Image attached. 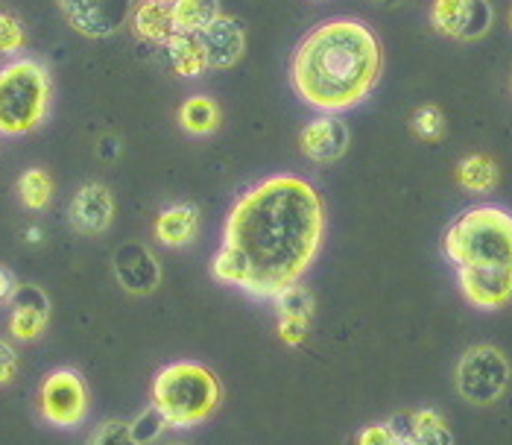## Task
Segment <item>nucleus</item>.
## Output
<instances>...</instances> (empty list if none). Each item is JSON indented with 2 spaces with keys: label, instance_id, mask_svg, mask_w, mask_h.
<instances>
[{
  "label": "nucleus",
  "instance_id": "1",
  "mask_svg": "<svg viewBox=\"0 0 512 445\" xmlns=\"http://www.w3.org/2000/svg\"><path fill=\"white\" fill-rule=\"evenodd\" d=\"M325 238V203L296 173H273L232 205L211 276L255 299H273L316 261Z\"/></svg>",
  "mask_w": 512,
  "mask_h": 445
},
{
  "label": "nucleus",
  "instance_id": "2",
  "mask_svg": "<svg viewBox=\"0 0 512 445\" xmlns=\"http://www.w3.org/2000/svg\"><path fill=\"white\" fill-rule=\"evenodd\" d=\"M384 50L357 18H328L308 30L290 56V88L319 115L360 106L381 80Z\"/></svg>",
  "mask_w": 512,
  "mask_h": 445
},
{
  "label": "nucleus",
  "instance_id": "3",
  "mask_svg": "<svg viewBox=\"0 0 512 445\" xmlns=\"http://www.w3.org/2000/svg\"><path fill=\"white\" fill-rule=\"evenodd\" d=\"M460 290L474 308L495 311L512 299V214L498 205L463 211L442 238Z\"/></svg>",
  "mask_w": 512,
  "mask_h": 445
},
{
  "label": "nucleus",
  "instance_id": "4",
  "mask_svg": "<svg viewBox=\"0 0 512 445\" xmlns=\"http://www.w3.org/2000/svg\"><path fill=\"white\" fill-rule=\"evenodd\" d=\"M50 103L53 80L44 62L21 56L0 68V135L36 132L50 115Z\"/></svg>",
  "mask_w": 512,
  "mask_h": 445
},
{
  "label": "nucleus",
  "instance_id": "5",
  "mask_svg": "<svg viewBox=\"0 0 512 445\" xmlns=\"http://www.w3.org/2000/svg\"><path fill=\"white\" fill-rule=\"evenodd\" d=\"M220 402V384L208 366L194 361L164 366L153 384V405L170 428H194L205 422Z\"/></svg>",
  "mask_w": 512,
  "mask_h": 445
},
{
  "label": "nucleus",
  "instance_id": "6",
  "mask_svg": "<svg viewBox=\"0 0 512 445\" xmlns=\"http://www.w3.org/2000/svg\"><path fill=\"white\" fill-rule=\"evenodd\" d=\"M510 384V361L495 346H474L457 364V393L469 405H492Z\"/></svg>",
  "mask_w": 512,
  "mask_h": 445
},
{
  "label": "nucleus",
  "instance_id": "7",
  "mask_svg": "<svg viewBox=\"0 0 512 445\" xmlns=\"http://www.w3.org/2000/svg\"><path fill=\"white\" fill-rule=\"evenodd\" d=\"M39 405L50 425L74 428L88 413V390L74 369H56L41 384Z\"/></svg>",
  "mask_w": 512,
  "mask_h": 445
},
{
  "label": "nucleus",
  "instance_id": "8",
  "mask_svg": "<svg viewBox=\"0 0 512 445\" xmlns=\"http://www.w3.org/2000/svg\"><path fill=\"white\" fill-rule=\"evenodd\" d=\"M65 21L85 39H109L120 33L135 9V0H56Z\"/></svg>",
  "mask_w": 512,
  "mask_h": 445
},
{
  "label": "nucleus",
  "instance_id": "9",
  "mask_svg": "<svg viewBox=\"0 0 512 445\" xmlns=\"http://www.w3.org/2000/svg\"><path fill=\"white\" fill-rule=\"evenodd\" d=\"M495 9L489 0H434L431 24L439 36L454 41H477L492 30Z\"/></svg>",
  "mask_w": 512,
  "mask_h": 445
},
{
  "label": "nucleus",
  "instance_id": "10",
  "mask_svg": "<svg viewBox=\"0 0 512 445\" xmlns=\"http://www.w3.org/2000/svg\"><path fill=\"white\" fill-rule=\"evenodd\" d=\"M68 220H71L74 232L85 235V238H97V235L109 232V226L115 220L112 191L103 182H85L68 205Z\"/></svg>",
  "mask_w": 512,
  "mask_h": 445
},
{
  "label": "nucleus",
  "instance_id": "11",
  "mask_svg": "<svg viewBox=\"0 0 512 445\" xmlns=\"http://www.w3.org/2000/svg\"><path fill=\"white\" fill-rule=\"evenodd\" d=\"M199 44L208 59V71H229L243 59L246 50V27L232 15H217L202 33H197Z\"/></svg>",
  "mask_w": 512,
  "mask_h": 445
},
{
  "label": "nucleus",
  "instance_id": "12",
  "mask_svg": "<svg viewBox=\"0 0 512 445\" xmlns=\"http://www.w3.org/2000/svg\"><path fill=\"white\" fill-rule=\"evenodd\" d=\"M299 150L308 162L334 164L349 150V126L340 115H319L299 132Z\"/></svg>",
  "mask_w": 512,
  "mask_h": 445
},
{
  "label": "nucleus",
  "instance_id": "13",
  "mask_svg": "<svg viewBox=\"0 0 512 445\" xmlns=\"http://www.w3.org/2000/svg\"><path fill=\"white\" fill-rule=\"evenodd\" d=\"M112 267H115V279H118L120 287L132 296H147L161 282V267H158L156 255L144 243L118 246Z\"/></svg>",
  "mask_w": 512,
  "mask_h": 445
},
{
  "label": "nucleus",
  "instance_id": "14",
  "mask_svg": "<svg viewBox=\"0 0 512 445\" xmlns=\"http://www.w3.org/2000/svg\"><path fill=\"white\" fill-rule=\"evenodd\" d=\"M12 320H9V331L15 340H36L41 331L47 328V317H50V299L47 293L36 287V284H15L12 296Z\"/></svg>",
  "mask_w": 512,
  "mask_h": 445
},
{
  "label": "nucleus",
  "instance_id": "15",
  "mask_svg": "<svg viewBox=\"0 0 512 445\" xmlns=\"http://www.w3.org/2000/svg\"><path fill=\"white\" fill-rule=\"evenodd\" d=\"M199 235V205L197 203H173L167 205L156 217V241L179 249L197 241Z\"/></svg>",
  "mask_w": 512,
  "mask_h": 445
},
{
  "label": "nucleus",
  "instance_id": "16",
  "mask_svg": "<svg viewBox=\"0 0 512 445\" xmlns=\"http://www.w3.org/2000/svg\"><path fill=\"white\" fill-rule=\"evenodd\" d=\"M129 21H132V33L150 44H164L176 33L173 15H170V0H141L132 9Z\"/></svg>",
  "mask_w": 512,
  "mask_h": 445
},
{
  "label": "nucleus",
  "instance_id": "17",
  "mask_svg": "<svg viewBox=\"0 0 512 445\" xmlns=\"http://www.w3.org/2000/svg\"><path fill=\"white\" fill-rule=\"evenodd\" d=\"M161 47H164L167 65H170V71H173L176 77L194 80V77H202V74L208 71V59H205V50H202V44H199L197 36L173 33Z\"/></svg>",
  "mask_w": 512,
  "mask_h": 445
},
{
  "label": "nucleus",
  "instance_id": "18",
  "mask_svg": "<svg viewBox=\"0 0 512 445\" xmlns=\"http://www.w3.org/2000/svg\"><path fill=\"white\" fill-rule=\"evenodd\" d=\"M223 123V112H220V103L214 97H205V94H197V97H188L182 106H179V126L188 132V135H211L217 132Z\"/></svg>",
  "mask_w": 512,
  "mask_h": 445
},
{
  "label": "nucleus",
  "instance_id": "19",
  "mask_svg": "<svg viewBox=\"0 0 512 445\" xmlns=\"http://www.w3.org/2000/svg\"><path fill=\"white\" fill-rule=\"evenodd\" d=\"M170 15L176 33L197 36L220 15V0H170Z\"/></svg>",
  "mask_w": 512,
  "mask_h": 445
},
{
  "label": "nucleus",
  "instance_id": "20",
  "mask_svg": "<svg viewBox=\"0 0 512 445\" xmlns=\"http://www.w3.org/2000/svg\"><path fill=\"white\" fill-rule=\"evenodd\" d=\"M457 182L472 194H489L498 185V164L483 153L466 156L457 164Z\"/></svg>",
  "mask_w": 512,
  "mask_h": 445
},
{
  "label": "nucleus",
  "instance_id": "21",
  "mask_svg": "<svg viewBox=\"0 0 512 445\" xmlns=\"http://www.w3.org/2000/svg\"><path fill=\"white\" fill-rule=\"evenodd\" d=\"M398 440H407L410 445H454L451 431L445 428V422L436 410L410 413V431H407V437H398Z\"/></svg>",
  "mask_w": 512,
  "mask_h": 445
},
{
  "label": "nucleus",
  "instance_id": "22",
  "mask_svg": "<svg viewBox=\"0 0 512 445\" xmlns=\"http://www.w3.org/2000/svg\"><path fill=\"white\" fill-rule=\"evenodd\" d=\"M18 197L30 211H41L53 200V179L47 170L41 167H30L18 176Z\"/></svg>",
  "mask_w": 512,
  "mask_h": 445
},
{
  "label": "nucleus",
  "instance_id": "23",
  "mask_svg": "<svg viewBox=\"0 0 512 445\" xmlns=\"http://www.w3.org/2000/svg\"><path fill=\"white\" fill-rule=\"evenodd\" d=\"M273 302H276L278 317H293L302 323H311V317H314V293L305 284H287L273 296Z\"/></svg>",
  "mask_w": 512,
  "mask_h": 445
},
{
  "label": "nucleus",
  "instance_id": "24",
  "mask_svg": "<svg viewBox=\"0 0 512 445\" xmlns=\"http://www.w3.org/2000/svg\"><path fill=\"white\" fill-rule=\"evenodd\" d=\"M410 129L422 141H439L445 135V115H442V109L434 106V103L419 106L413 112V118H410Z\"/></svg>",
  "mask_w": 512,
  "mask_h": 445
},
{
  "label": "nucleus",
  "instance_id": "25",
  "mask_svg": "<svg viewBox=\"0 0 512 445\" xmlns=\"http://www.w3.org/2000/svg\"><path fill=\"white\" fill-rule=\"evenodd\" d=\"M27 47V30L12 12H0V56H15Z\"/></svg>",
  "mask_w": 512,
  "mask_h": 445
},
{
  "label": "nucleus",
  "instance_id": "26",
  "mask_svg": "<svg viewBox=\"0 0 512 445\" xmlns=\"http://www.w3.org/2000/svg\"><path fill=\"white\" fill-rule=\"evenodd\" d=\"M164 428H170V425H167V419L161 416V410H158L156 405L150 407V410H144V413L129 425V431H132V437H135V443L138 445L156 443L158 437L164 434Z\"/></svg>",
  "mask_w": 512,
  "mask_h": 445
},
{
  "label": "nucleus",
  "instance_id": "27",
  "mask_svg": "<svg viewBox=\"0 0 512 445\" xmlns=\"http://www.w3.org/2000/svg\"><path fill=\"white\" fill-rule=\"evenodd\" d=\"M88 445H138V443H135V437H132V431H129V425H126V422H103V425L91 434Z\"/></svg>",
  "mask_w": 512,
  "mask_h": 445
},
{
  "label": "nucleus",
  "instance_id": "28",
  "mask_svg": "<svg viewBox=\"0 0 512 445\" xmlns=\"http://www.w3.org/2000/svg\"><path fill=\"white\" fill-rule=\"evenodd\" d=\"M278 334H281V340H284L287 346H299V343L305 340V334H308V323L293 320V317H281V320H278Z\"/></svg>",
  "mask_w": 512,
  "mask_h": 445
},
{
  "label": "nucleus",
  "instance_id": "29",
  "mask_svg": "<svg viewBox=\"0 0 512 445\" xmlns=\"http://www.w3.org/2000/svg\"><path fill=\"white\" fill-rule=\"evenodd\" d=\"M357 445H395V434L390 425H369L366 431H360Z\"/></svg>",
  "mask_w": 512,
  "mask_h": 445
},
{
  "label": "nucleus",
  "instance_id": "30",
  "mask_svg": "<svg viewBox=\"0 0 512 445\" xmlns=\"http://www.w3.org/2000/svg\"><path fill=\"white\" fill-rule=\"evenodd\" d=\"M15 372H18V355L6 340H0V384L12 381Z\"/></svg>",
  "mask_w": 512,
  "mask_h": 445
},
{
  "label": "nucleus",
  "instance_id": "31",
  "mask_svg": "<svg viewBox=\"0 0 512 445\" xmlns=\"http://www.w3.org/2000/svg\"><path fill=\"white\" fill-rule=\"evenodd\" d=\"M97 156H100V162H118V156H120L118 135H103V138L97 141Z\"/></svg>",
  "mask_w": 512,
  "mask_h": 445
},
{
  "label": "nucleus",
  "instance_id": "32",
  "mask_svg": "<svg viewBox=\"0 0 512 445\" xmlns=\"http://www.w3.org/2000/svg\"><path fill=\"white\" fill-rule=\"evenodd\" d=\"M12 290H15V279H12V273L0 267V305H3V302H9Z\"/></svg>",
  "mask_w": 512,
  "mask_h": 445
},
{
  "label": "nucleus",
  "instance_id": "33",
  "mask_svg": "<svg viewBox=\"0 0 512 445\" xmlns=\"http://www.w3.org/2000/svg\"><path fill=\"white\" fill-rule=\"evenodd\" d=\"M27 241L39 243V241H41V232H39V229H27Z\"/></svg>",
  "mask_w": 512,
  "mask_h": 445
},
{
  "label": "nucleus",
  "instance_id": "34",
  "mask_svg": "<svg viewBox=\"0 0 512 445\" xmlns=\"http://www.w3.org/2000/svg\"><path fill=\"white\" fill-rule=\"evenodd\" d=\"M372 3H378V6H398L401 0H372Z\"/></svg>",
  "mask_w": 512,
  "mask_h": 445
},
{
  "label": "nucleus",
  "instance_id": "35",
  "mask_svg": "<svg viewBox=\"0 0 512 445\" xmlns=\"http://www.w3.org/2000/svg\"><path fill=\"white\" fill-rule=\"evenodd\" d=\"M395 445H410L407 440H395Z\"/></svg>",
  "mask_w": 512,
  "mask_h": 445
},
{
  "label": "nucleus",
  "instance_id": "36",
  "mask_svg": "<svg viewBox=\"0 0 512 445\" xmlns=\"http://www.w3.org/2000/svg\"><path fill=\"white\" fill-rule=\"evenodd\" d=\"M510 27H512V12H510Z\"/></svg>",
  "mask_w": 512,
  "mask_h": 445
}]
</instances>
